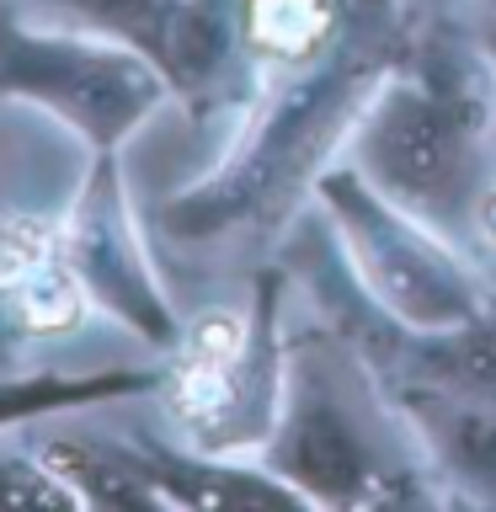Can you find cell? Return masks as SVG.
Listing matches in <instances>:
<instances>
[{"mask_svg": "<svg viewBox=\"0 0 496 512\" xmlns=\"http://www.w3.org/2000/svg\"><path fill=\"white\" fill-rule=\"evenodd\" d=\"M342 160L395 208L470 251L496 187V64L459 16H427L358 107ZM475 256V251H470Z\"/></svg>", "mask_w": 496, "mask_h": 512, "instance_id": "obj_1", "label": "cell"}, {"mask_svg": "<svg viewBox=\"0 0 496 512\" xmlns=\"http://www.w3.org/2000/svg\"><path fill=\"white\" fill-rule=\"evenodd\" d=\"M299 299V294H294ZM288 315L283 400L256 464L294 486L310 507L342 512H411L448 507L438 475L427 470L395 395L374 363L326 326L310 304Z\"/></svg>", "mask_w": 496, "mask_h": 512, "instance_id": "obj_2", "label": "cell"}, {"mask_svg": "<svg viewBox=\"0 0 496 512\" xmlns=\"http://www.w3.org/2000/svg\"><path fill=\"white\" fill-rule=\"evenodd\" d=\"M288 272L256 267L246 294L208 304L198 320L182 315V336L160 352L155 416L203 454L256 459L278 422L283 347H288Z\"/></svg>", "mask_w": 496, "mask_h": 512, "instance_id": "obj_3", "label": "cell"}, {"mask_svg": "<svg viewBox=\"0 0 496 512\" xmlns=\"http://www.w3.org/2000/svg\"><path fill=\"white\" fill-rule=\"evenodd\" d=\"M0 107L54 118L86 150L128 155V144L176 107V91L139 48L0 6Z\"/></svg>", "mask_w": 496, "mask_h": 512, "instance_id": "obj_4", "label": "cell"}, {"mask_svg": "<svg viewBox=\"0 0 496 512\" xmlns=\"http://www.w3.org/2000/svg\"><path fill=\"white\" fill-rule=\"evenodd\" d=\"M315 203L342 246L352 278L406 331H443L496 299V278L459 240L432 230L374 192L342 155L315 176Z\"/></svg>", "mask_w": 496, "mask_h": 512, "instance_id": "obj_5", "label": "cell"}, {"mask_svg": "<svg viewBox=\"0 0 496 512\" xmlns=\"http://www.w3.org/2000/svg\"><path fill=\"white\" fill-rule=\"evenodd\" d=\"M64 246H70L75 278L86 283L96 315H107L144 352H171V342L182 336V310L171 304L155 256L144 246L123 155H86V171L64 203Z\"/></svg>", "mask_w": 496, "mask_h": 512, "instance_id": "obj_6", "label": "cell"}, {"mask_svg": "<svg viewBox=\"0 0 496 512\" xmlns=\"http://www.w3.org/2000/svg\"><path fill=\"white\" fill-rule=\"evenodd\" d=\"M448 507H496V400L454 384L384 379Z\"/></svg>", "mask_w": 496, "mask_h": 512, "instance_id": "obj_7", "label": "cell"}, {"mask_svg": "<svg viewBox=\"0 0 496 512\" xmlns=\"http://www.w3.org/2000/svg\"><path fill=\"white\" fill-rule=\"evenodd\" d=\"M0 6L38 16V22L96 32V38H118L128 48H139L144 59H155L160 75H166V59L187 16V0H0Z\"/></svg>", "mask_w": 496, "mask_h": 512, "instance_id": "obj_8", "label": "cell"}, {"mask_svg": "<svg viewBox=\"0 0 496 512\" xmlns=\"http://www.w3.org/2000/svg\"><path fill=\"white\" fill-rule=\"evenodd\" d=\"M75 491L48 470V459L16 432H0V512H70Z\"/></svg>", "mask_w": 496, "mask_h": 512, "instance_id": "obj_9", "label": "cell"}, {"mask_svg": "<svg viewBox=\"0 0 496 512\" xmlns=\"http://www.w3.org/2000/svg\"><path fill=\"white\" fill-rule=\"evenodd\" d=\"M459 22L480 43V54L496 64V0H459Z\"/></svg>", "mask_w": 496, "mask_h": 512, "instance_id": "obj_10", "label": "cell"}, {"mask_svg": "<svg viewBox=\"0 0 496 512\" xmlns=\"http://www.w3.org/2000/svg\"><path fill=\"white\" fill-rule=\"evenodd\" d=\"M416 22H427V16H459V0H406Z\"/></svg>", "mask_w": 496, "mask_h": 512, "instance_id": "obj_11", "label": "cell"}]
</instances>
